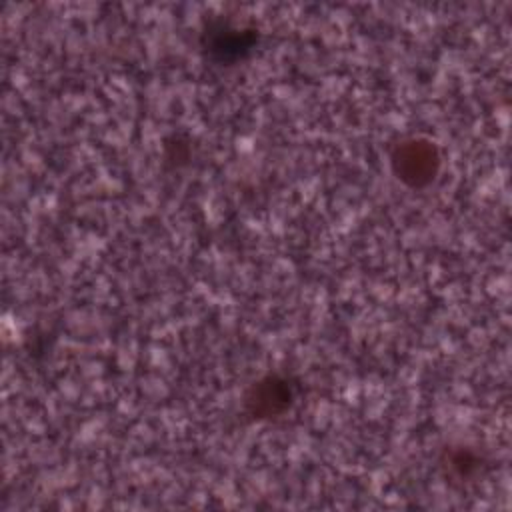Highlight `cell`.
Instances as JSON below:
<instances>
[{"label":"cell","instance_id":"cell-1","mask_svg":"<svg viewBox=\"0 0 512 512\" xmlns=\"http://www.w3.org/2000/svg\"><path fill=\"white\" fill-rule=\"evenodd\" d=\"M394 176L408 188L420 190L430 186L442 168V152L436 142L424 136L400 140L390 152Z\"/></svg>","mask_w":512,"mask_h":512},{"label":"cell","instance_id":"cell-2","mask_svg":"<svg viewBox=\"0 0 512 512\" xmlns=\"http://www.w3.org/2000/svg\"><path fill=\"white\" fill-rule=\"evenodd\" d=\"M296 402V384L282 374H266L256 380L244 394V412L260 422L274 420L290 412Z\"/></svg>","mask_w":512,"mask_h":512},{"label":"cell","instance_id":"cell-3","mask_svg":"<svg viewBox=\"0 0 512 512\" xmlns=\"http://www.w3.org/2000/svg\"><path fill=\"white\" fill-rule=\"evenodd\" d=\"M448 464H450V470L460 478H470L476 470H478V456H474L472 452H466V450H454L450 452V458H448Z\"/></svg>","mask_w":512,"mask_h":512}]
</instances>
